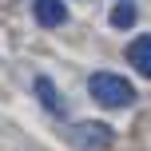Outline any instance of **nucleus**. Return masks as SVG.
<instances>
[{
	"label": "nucleus",
	"instance_id": "f257e3e1",
	"mask_svg": "<svg viewBox=\"0 0 151 151\" xmlns=\"http://www.w3.org/2000/svg\"><path fill=\"white\" fill-rule=\"evenodd\" d=\"M88 91L99 107H131L135 104V88L115 72H91L88 76Z\"/></svg>",
	"mask_w": 151,
	"mask_h": 151
},
{
	"label": "nucleus",
	"instance_id": "f03ea898",
	"mask_svg": "<svg viewBox=\"0 0 151 151\" xmlns=\"http://www.w3.org/2000/svg\"><path fill=\"white\" fill-rule=\"evenodd\" d=\"M68 135H72V143L83 147V151H107V147H111V139H115L107 123H76Z\"/></svg>",
	"mask_w": 151,
	"mask_h": 151
},
{
	"label": "nucleus",
	"instance_id": "7ed1b4c3",
	"mask_svg": "<svg viewBox=\"0 0 151 151\" xmlns=\"http://www.w3.org/2000/svg\"><path fill=\"white\" fill-rule=\"evenodd\" d=\"M32 16L40 28H60V24H68V4L64 0H32Z\"/></svg>",
	"mask_w": 151,
	"mask_h": 151
},
{
	"label": "nucleus",
	"instance_id": "20e7f679",
	"mask_svg": "<svg viewBox=\"0 0 151 151\" xmlns=\"http://www.w3.org/2000/svg\"><path fill=\"white\" fill-rule=\"evenodd\" d=\"M32 88H36L40 104H44L48 111L56 115V119H64V115H68V104H64V96H60V91L52 88V80H48V76H36V83H32Z\"/></svg>",
	"mask_w": 151,
	"mask_h": 151
},
{
	"label": "nucleus",
	"instance_id": "39448f33",
	"mask_svg": "<svg viewBox=\"0 0 151 151\" xmlns=\"http://www.w3.org/2000/svg\"><path fill=\"white\" fill-rule=\"evenodd\" d=\"M127 60H131V68H135V72H143L147 80H151V36L131 40V48H127Z\"/></svg>",
	"mask_w": 151,
	"mask_h": 151
},
{
	"label": "nucleus",
	"instance_id": "423d86ee",
	"mask_svg": "<svg viewBox=\"0 0 151 151\" xmlns=\"http://www.w3.org/2000/svg\"><path fill=\"white\" fill-rule=\"evenodd\" d=\"M135 20H139V16H135V8H131L127 0L111 8V28H131V24H135Z\"/></svg>",
	"mask_w": 151,
	"mask_h": 151
}]
</instances>
